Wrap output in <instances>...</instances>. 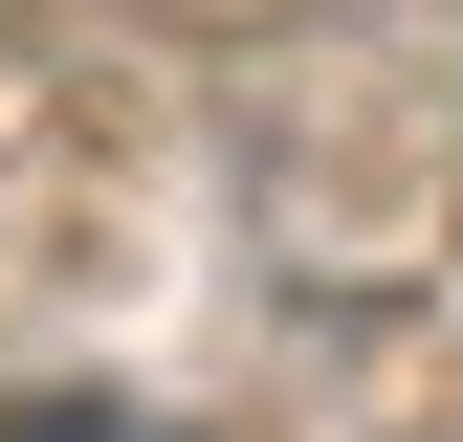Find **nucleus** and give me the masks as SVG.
Here are the masks:
<instances>
[{"label": "nucleus", "mask_w": 463, "mask_h": 442, "mask_svg": "<svg viewBox=\"0 0 463 442\" xmlns=\"http://www.w3.org/2000/svg\"><path fill=\"white\" fill-rule=\"evenodd\" d=\"M0 442H155V420H110V399H23Z\"/></svg>", "instance_id": "1"}]
</instances>
